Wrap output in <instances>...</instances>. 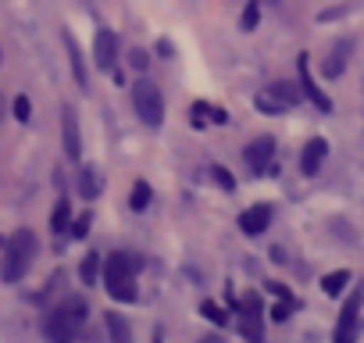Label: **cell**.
Segmentation results:
<instances>
[{
    "label": "cell",
    "instance_id": "17",
    "mask_svg": "<svg viewBox=\"0 0 364 343\" xmlns=\"http://www.w3.org/2000/svg\"><path fill=\"white\" fill-rule=\"evenodd\" d=\"M107 336H111V343H132V329H129L125 315L107 311Z\"/></svg>",
    "mask_w": 364,
    "mask_h": 343
},
{
    "label": "cell",
    "instance_id": "34",
    "mask_svg": "<svg viewBox=\"0 0 364 343\" xmlns=\"http://www.w3.org/2000/svg\"><path fill=\"white\" fill-rule=\"evenodd\" d=\"M154 343H161V336H157V339H154Z\"/></svg>",
    "mask_w": 364,
    "mask_h": 343
},
{
    "label": "cell",
    "instance_id": "26",
    "mask_svg": "<svg viewBox=\"0 0 364 343\" xmlns=\"http://www.w3.org/2000/svg\"><path fill=\"white\" fill-rule=\"evenodd\" d=\"M15 118H18V122H29V118H33V104H29V97H15Z\"/></svg>",
    "mask_w": 364,
    "mask_h": 343
},
{
    "label": "cell",
    "instance_id": "25",
    "mask_svg": "<svg viewBox=\"0 0 364 343\" xmlns=\"http://www.w3.org/2000/svg\"><path fill=\"white\" fill-rule=\"evenodd\" d=\"M129 65H132L136 72H146V65H150V54H146V51H139V47H132V51H129Z\"/></svg>",
    "mask_w": 364,
    "mask_h": 343
},
{
    "label": "cell",
    "instance_id": "7",
    "mask_svg": "<svg viewBox=\"0 0 364 343\" xmlns=\"http://www.w3.org/2000/svg\"><path fill=\"white\" fill-rule=\"evenodd\" d=\"M240 332L250 339V343H264V332H261V300L250 293L243 300V315H240Z\"/></svg>",
    "mask_w": 364,
    "mask_h": 343
},
{
    "label": "cell",
    "instance_id": "1",
    "mask_svg": "<svg viewBox=\"0 0 364 343\" xmlns=\"http://www.w3.org/2000/svg\"><path fill=\"white\" fill-rule=\"evenodd\" d=\"M86 300L82 297H68L65 304H58L54 311H50V318H47V336L54 339V343H72L75 339V332H79V325L86 322Z\"/></svg>",
    "mask_w": 364,
    "mask_h": 343
},
{
    "label": "cell",
    "instance_id": "22",
    "mask_svg": "<svg viewBox=\"0 0 364 343\" xmlns=\"http://www.w3.org/2000/svg\"><path fill=\"white\" fill-rule=\"evenodd\" d=\"M129 204H132V211H143V208L150 204V186H146L143 179L132 186V194H129Z\"/></svg>",
    "mask_w": 364,
    "mask_h": 343
},
{
    "label": "cell",
    "instance_id": "15",
    "mask_svg": "<svg viewBox=\"0 0 364 343\" xmlns=\"http://www.w3.org/2000/svg\"><path fill=\"white\" fill-rule=\"evenodd\" d=\"M79 194H82L86 201H93V197L100 194V172H97L93 164H82V168H79Z\"/></svg>",
    "mask_w": 364,
    "mask_h": 343
},
{
    "label": "cell",
    "instance_id": "10",
    "mask_svg": "<svg viewBox=\"0 0 364 343\" xmlns=\"http://www.w3.org/2000/svg\"><path fill=\"white\" fill-rule=\"evenodd\" d=\"M350 54H353V40H339V43L328 51V58L321 61V75H325V79H339L343 68H346V61H350Z\"/></svg>",
    "mask_w": 364,
    "mask_h": 343
},
{
    "label": "cell",
    "instance_id": "20",
    "mask_svg": "<svg viewBox=\"0 0 364 343\" xmlns=\"http://www.w3.org/2000/svg\"><path fill=\"white\" fill-rule=\"evenodd\" d=\"M97 275H100V254H86L82 258V283L97 286Z\"/></svg>",
    "mask_w": 364,
    "mask_h": 343
},
{
    "label": "cell",
    "instance_id": "12",
    "mask_svg": "<svg viewBox=\"0 0 364 343\" xmlns=\"http://www.w3.org/2000/svg\"><path fill=\"white\" fill-rule=\"evenodd\" d=\"M268 226H272V208L268 204H257V208H250V211L240 215V229L247 236H261Z\"/></svg>",
    "mask_w": 364,
    "mask_h": 343
},
{
    "label": "cell",
    "instance_id": "11",
    "mask_svg": "<svg viewBox=\"0 0 364 343\" xmlns=\"http://www.w3.org/2000/svg\"><path fill=\"white\" fill-rule=\"evenodd\" d=\"M300 93H304L318 111H332V100L321 93V86H314V79H311V72H307V54H300Z\"/></svg>",
    "mask_w": 364,
    "mask_h": 343
},
{
    "label": "cell",
    "instance_id": "28",
    "mask_svg": "<svg viewBox=\"0 0 364 343\" xmlns=\"http://www.w3.org/2000/svg\"><path fill=\"white\" fill-rule=\"evenodd\" d=\"M215 172V183L222 186V190H232L236 183H232V176H229V168H211Z\"/></svg>",
    "mask_w": 364,
    "mask_h": 343
},
{
    "label": "cell",
    "instance_id": "29",
    "mask_svg": "<svg viewBox=\"0 0 364 343\" xmlns=\"http://www.w3.org/2000/svg\"><path fill=\"white\" fill-rule=\"evenodd\" d=\"M289 307H293V304H286V300H282V304H275V307L268 311V315H272V322H286V318H289Z\"/></svg>",
    "mask_w": 364,
    "mask_h": 343
},
{
    "label": "cell",
    "instance_id": "24",
    "mask_svg": "<svg viewBox=\"0 0 364 343\" xmlns=\"http://www.w3.org/2000/svg\"><path fill=\"white\" fill-rule=\"evenodd\" d=\"M257 19H261V4H257V0H250V8L243 11V22L240 26L250 33V29H257Z\"/></svg>",
    "mask_w": 364,
    "mask_h": 343
},
{
    "label": "cell",
    "instance_id": "2",
    "mask_svg": "<svg viewBox=\"0 0 364 343\" xmlns=\"http://www.w3.org/2000/svg\"><path fill=\"white\" fill-rule=\"evenodd\" d=\"M33 258H36V236H33V229H18L4 247V279L18 283L33 268Z\"/></svg>",
    "mask_w": 364,
    "mask_h": 343
},
{
    "label": "cell",
    "instance_id": "9",
    "mask_svg": "<svg viewBox=\"0 0 364 343\" xmlns=\"http://www.w3.org/2000/svg\"><path fill=\"white\" fill-rule=\"evenodd\" d=\"M61 139H65V154H68L72 161H79V154H82V136H79V118H75L72 107L61 111Z\"/></svg>",
    "mask_w": 364,
    "mask_h": 343
},
{
    "label": "cell",
    "instance_id": "19",
    "mask_svg": "<svg viewBox=\"0 0 364 343\" xmlns=\"http://www.w3.org/2000/svg\"><path fill=\"white\" fill-rule=\"evenodd\" d=\"M68 218H72L68 201H58V208H54V215H50V229H54V233H65V229H68Z\"/></svg>",
    "mask_w": 364,
    "mask_h": 343
},
{
    "label": "cell",
    "instance_id": "30",
    "mask_svg": "<svg viewBox=\"0 0 364 343\" xmlns=\"http://www.w3.org/2000/svg\"><path fill=\"white\" fill-rule=\"evenodd\" d=\"M272 290H275V293H279V297H282L286 304H293V297H289V290H286V286H279V283H272Z\"/></svg>",
    "mask_w": 364,
    "mask_h": 343
},
{
    "label": "cell",
    "instance_id": "6",
    "mask_svg": "<svg viewBox=\"0 0 364 343\" xmlns=\"http://www.w3.org/2000/svg\"><path fill=\"white\" fill-rule=\"evenodd\" d=\"M357 311H360V297H350V300L343 304V311H339L332 343H357V336H360V318H357Z\"/></svg>",
    "mask_w": 364,
    "mask_h": 343
},
{
    "label": "cell",
    "instance_id": "31",
    "mask_svg": "<svg viewBox=\"0 0 364 343\" xmlns=\"http://www.w3.org/2000/svg\"><path fill=\"white\" fill-rule=\"evenodd\" d=\"M171 51H175V47H171L168 40H157V54H171Z\"/></svg>",
    "mask_w": 364,
    "mask_h": 343
},
{
    "label": "cell",
    "instance_id": "13",
    "mask_svg": "<svg viewBox=\"0 0 364 343\" xmlns=\"http://www.w3.org/2000/svg\"><path fill=\"white\" fill-rule=\"evenodd\" d=\"M325 154H328V143H325L321 136H314V139L304 147V154H300V168H304V176H318Z\"/></svg>",
    "mask_w": 364,
    "mask_h": 343
},
{
    "label": "cell",
    "instance_id": "23",
    "mask_svg": "<svg viewBox=\"0 0 364 343\" xmlns=\"http://www.w3.org/2000/svg\"><path fill=\"white\" fill-rule=\"evenodd\" d=\"M296 86H300V83H272V90H275V93H279V97H282V100H286L289 107H293V104H296V100L304 97V93H300Z\"/></svg>",
    "mask_w": 364,
    "mask_h": 343
},
{
    "label": "cell",
    "instance_id": "8",
    "mask_svg": "<svg viewBox=\"0 0 364 343\" xmlns=\"http://www.w3.org/2000/svg\"><path fill=\"white\" fill-rule=\"evenodd\" d=\"M93 58L104 72H114V61H118V36L111 29H97V40H93Z\"/></svg>",
    "mask_w": 364,
    "mask_h": 343
},
{
    "label": "cell",
    "instance_id": "32",
    "mask_svg": "<svg viewBox=\"0 0 364 343\" xmlns=\"http://www.w3.org/2000/svg\"><path fill=\"white\" fill-rule=\"evenodd\" d=\"M4 111H8V104H4V93H0V118H4Z\"/></svg>",
    "mask_w": 364,
    "mask_h": 343
},
{
    "label": "cell",
    "instance_id": "3",
    "mask_svg": "<svg viewBox=\"0 0 364 343\" xmlns=\"http://www.w3.org/2000/svg\"><path fill=\"white\" fill-rule=\"evenodd\" d=\"M104 286L122 304H132L139 297L136 286H132V258L129 254H107V261H104Z\"/></svg>",
    "mask_w": 364,
    "mask_h": 343
},
{
    "label": "cell",
    "instance_id": "14",
    "mask_svg": "<svg viewBox=\"0 0 364 343\" xmlns=\"http://www.w3.org/2000/svg\"><path fill=\"white\" fill-rule=\"evenodd\" d=\"M254 104H257V111H261V115H282V111L289 107V104H286V100H282V97L272 90V86H264V90L254 97Z\"/></svg>",
    "mask_w": 364,
    "mask_h": 343
},
{
    "label": "cell",
    "instance_id": "21",
    "mask_svg": "<svg viewBox=\"0 0 364 343\" xmlns=\"http://www.w3.org/2000/svg\"><path fill=\"white\" fill-rule=\"evenodd\" d=\"M200 315H204L211 325H229V315H225V307H218L215 300H204V304H200Z\"/></svg>",
    "mask_w": 364,
    "mask_h": 343
},
{
    "label": "cell",
    "instance_id": "5",
    "mask_svg": "<svg viewBox=\"0 0 364 343\" xmlns=\"http://www.w3.org/2000/svg\"><path fill=\"white\" fill-rule=\"evenodd\" d=\"M272 157H275V139L272 136H257L247 150H243V161L254 176H268L272 172Z\"/></svg>",
    "mask_w": 364,
    "mask_h": 343
},
{
    "label": "cell",
    "instance_id": "18",
    "mask_svg": "<svg viewBox=\"0 0 364 343\" xmlns=\"http://www.w3.org/2000/svg\"><path fill=\"white\" fill-rule=\"evenodd\" d=\"M346 283H350V272L339 268V272H328V275L321 279V290H325L328 297H339V293L346 290Z\"/></svg>",
    "mask_w": 364,
    "mask_h": 343
},
{
    "label": "cell",
    "instance_id": "27",
    "mask_svg": "<svg viewBox=\"0 0 364 343\" xmlns=\"http://www.w3.org/2000/svg\"><path fill=\"white\" fill-rule=\"evenodd\" d=\"M68 229H72V236H75V240H82V236L90 233V215H82V218H75V222H72Z\"/></svg>",
    "mask_w": 364,
    "mask_h": 343
},
{
    "label": "cell",
    "instance_id": "4",
    "mask_svg": "<svg viewBox=\"0 0 364 343\" xmlns=\"http://www.w3.org/2000/svg\"><path fill=\"white\" fill-rule=\"evenodd\" d=\"M132 107H136L139 122L150 125V129H157V125L164 122V97H161V90H157L150 79H139V83L132 86Z\"/></svg>",
    "mask_w": 364,
    "mask_h": 343
},
{
    "label": "cell",
    "instance_id": "33",
    "mask_svg": "<svg viewBox=\"0 0 364 343\" xmlns=\"http://www.w3.org/2000/svg\"><path fill=\"white\" fill-rule=\"evenodd\" d=\"M200 343H222V339H218V336H204Z\"/></svg>",
    "mask_w": 364,
    "mask_h": 343
},
{
    "label": "cell",
    "instance_id": "16",
    "mask_svg": "<svg viewBox=\"0 0 364 343\" xmlns=\"http://www.w3.org/2000/svg\"><path fill=\"white\" fill-rule=\"evenodd\" d=\"M65 47H68V58H72V75H75V83L82 86V90H90V75H86V61H82V54H79V47H75V40L65 33Z\"/></svg>",
    "mask_w": 364,
    "mask_h": 343
}]
</instances>
